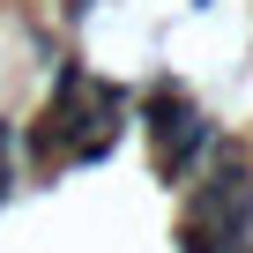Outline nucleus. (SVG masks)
I'll return each mask as SVG.
<instances>
[{"mask_svg": "<svg viewBox=\"0 0 253 253\" xmlns=\"http://www.w3.org/2000/svg\"><path fill=\"white\" fill-rule=\"evenodd\" d=\"M186 112H194V97H186L179 82H157V89H149V126H157V134H171Z\"/></svg>", "mask_w": 253, "mask_h": 253, "instance_id": "1", "label": "nucleus"}]
</instances>
